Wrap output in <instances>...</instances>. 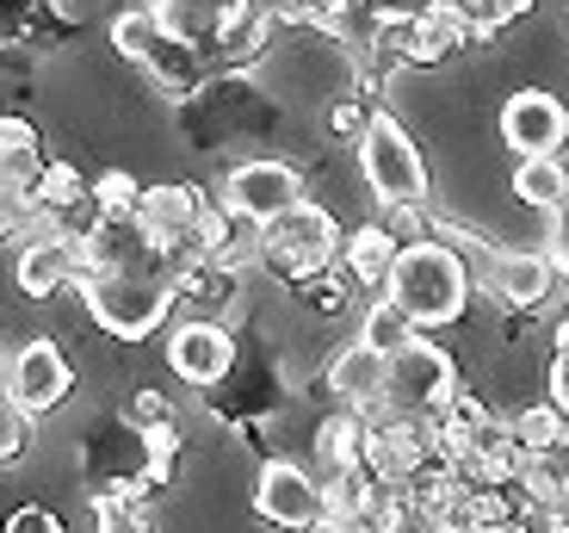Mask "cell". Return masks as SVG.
Masks as SVG:
<instances>
[{
  "label": "cell",
  "mask_w": 569,
  "mask_h": 533,
  "mask_svg": "<svg viewBox=\"0 0 569 533\" xmlns=\"http://www.w3.org/2000/svg\"><path fill=\"white\" fill-rule=\"evenodd\" d=\"M385 298L421 335L446 329V323L465 317V304H470V260L452 243H409L397 260V274H390V286H385Z\"/></svg>",
  "instance_id": "1"
},
{
  "label": "cell",
  "mask_w": 569,
  "mask_h": 533,
  "mask_svg": "<svg viewBox=\"0 0 569 533\" xmlns=\"http://www.w3.org/2000/svg\"><path fill=\"white\" fill-rule=\"evenodd\" d=\"M81 298L106 335L149 342L168 323V310L180 304V292H173V267H93L81 279Z\"/></svg>",
  "instance_id": "2"
},
{
  "label": "cell",
  "mask_w": 569,
  "mask_h": 533,
  "mask_svg": "<svg viewBox=\"0 0 569 533\" xmlns=\"http://www.w3.org/2000/svg\"><path fill=\"white\" fill-rule=\"evenodd\" d=\"M81 484L93 491V503H124L137 509L142 496L156 491V453H149V434L137 422H100V428L81 441Z\"/></svg>",
  "instance_id": "3"
},
{
  "label": "cell",
  "mask_w": 569,
  "mask_h": 533,
  "mask_svg": "<svg viewBox=\"0 0 569 533\" xmlns=\"http://www.w3.org/2000/svg\"><path fill=\"white\" fill-rule=\"evenodd\" d=\"M359 174H366L371 199L385 211H415L427 199V161L415 149V137L402 130V118L378 112L359 137Z\"/></svg>",
  "instance_id": "4"
},
{
  "label": "cell",
  "mask_w": 569,
  "mask_h": 533,
  "mask_svg": "<svg viewBox=\"0 0 569 533\" xmlns=\"http://www.w3.org/2000/svg\"><path fill=\"white\" fill-rule=\"evenodd\" d=\"M341 243H347L341 224L322 205H298L291 217L267 224V260L260 267H272L284 286H316V279H328L341 267Z\"/></svg>",
  "instance_id": "5"
},
{
  "label": "cell",
  "mask_w": 569,
  "mask_h": 533,
  "mask_svg": "<svg viewBox=\"0 0 569 533\" xmlns=\"http://www.w3.org/2000/svg\"><path fill=\"white\" fill-rule=\"evenodd\" d=\"M465 397L458 391V366L446 347H433L427 335H415L390 361V391H385V409L390 416H415V422H440L452 416V404Z\"/></svg>",
  "instance_id": "6"
},
{
  "label": "cell",
  "mask_w": 569,
  "mask_h": 533,
  "mask_svg": "<svg viewBox=\"0 0 569 533\" xmlns=\"http://www.w3.org/2000/svg\"><path fill=\"white\" fill-rule=\"evenodd\" d=\"M223 205L236 217H248V224H260V230H267V224L291 217L298 205H310V199H303V174L291 168V161L254 156V161H242V168H229Z\"/></svg>",
  "instance_id": "7"
},
{
  "label": "cell",
  "mask_w": 569,
  "mask_h": 533,
  "mask_svg": "<svg viewBox=\"0 0 569 533\" xmlns=\"http://www.w3.org/2000/svg\"><path fill=\"white\" fill-rule=\"evenodd\" d=\"M254 515L272 521V527H284V533H316L328 521L322 477L291 465V460H267L254 477Z\"/></svg>",
  "instance_id": "8"
},
{
  "label": "cell",
  "mask_w": 569,
  "mask_h": 533,
  "mask_svg": "<svg viewBox=\"0 0 569 533\" xmlns=\"http://www.w3.org/2000/svg\"><path fill=\"white\" fill-rule=\"evenodd\" d=\"M69 391H74L69 347L50 342V335L26 342L13 354V366H7V404H19L26 416H50V409H62L69 404Z\"/></svg>",
  "instance_id": "9"
},
{
  "label": "cell",
  "mask_w": 569,
  "mask_h": 533,
  "mask_svg": "<svg viewBox=\"0 0 569 533\" xmlns=\"http://www.w3.org/2000/svg\"><path fill=\"white\" fill-rule=\"evenodd\" d=\"M501 144L513 149L520 161H539V156H557L569 144V106L545 87H520L501 100Z\"/></svg>",
  "instance_id": "10"
},
{
  "label": "cell",
  "mask_w": 569,
  "mask_h": 533,
  "mask_svg": "<svg viewBox=\"0 0 569 533\" xmlns=\"http://www.w3.org/2000/svg\"><path fill=\"white\" fill-rule=\"evenodd\" d=\"M168 366L186 378L192 391H217L236 366H242V354H236V335L223 329V323H180V329L168 335Z\"/></svg>",
  "instance_id": "11"
},
{
  "label": "cell",
  "mask_w": 569,
  "mask_h": 533,
  "mask_svg": "<svg viewBox=\"0 0 569 533\" xmlns=\"http://www.w3.org/2000/svg\"><path fill=\"white\" fill-rule=\"evenodd\" d=\"M199 211H204V199L192 187H149L137 205V224L156 236L168 255H186V248H192V230H199Z\"/></svg>",
  "instance_id": "12"
},
{
  "label": "cell",
  "mask_w": 569,
  "mask_h": 533,
  "mask_svg": "<svg viewBox=\"0 0 569 533\" xmlns=\"http://www.w3.org/2000/svg\"><path fill=\"white\" fill-rule=\"evenodd\" d=\"M328 391L341 397V404H353V409H385V391H390V361L385 354H371L366 342H353V347H341L335 361H328Z\"/></svg>",
  "instance_id": "13"
},
{
  "label": "cell",
  "mask_w": 569,
  "mask_h": 533,
  "mask_svg": "<svg viewBox=\"0 0 569 533\" xmlns=\"http://www.w3.org/2000/svg\"><path fill=\"white\" fill-rule=\"evenodd\" d=\"M402 248L409 243L397 236V217H390V224H359V230L341 243V274L353 279V286H390Z\"/></svg>",
  "instance_id": "14"
},
{
  "label": "cell",
  "mask_w": 569,
  "mask_h": 533,
  "mask_svg": "<svg viewBox=\"0 0 569 533\" xmlns=\"http://www.w3.org/2000/svg\"><path fill=\"white\" fill-rule=\"evenodd\" d=\"M483 286L496 292L501 304H513V310H532V304H545V298H551L557 267H551L545 255H527V248H513V255H489Z\"/></svg>",
  "instance_id": "15"
},
{
  "label": "cell",
  "mask_w": 569,
  "mask_h": 533,
  "mask_svg": "<svg viewBox=\"0 0 569 533\" xmlns=\"http://www.w3.org/2000/svg\"><path fill=\"white\" fill-rule=\"evenodd\" d=\"M13 279L26 298H57L62 286H81V255L57 236H43V243H26L13 260Z\"/></svg>",
  "instance_id": "16"
},
{
  "label": "cell",
  "mask_w": 569,
  "mask_h": 533,
  "mask_svg": "<svg viewBox=\"0 0 569 533\" xmlns=\"http://www.w3.org/2000/svg\"><path fill=\"white\" fill-rule=\"evenodd\" d=\"M316 453H322V472H316V477L366 465V453H371V409L341 404L335 416L322 422V428H316Z\"/></svg>",
  "instance_id": "17"
},
{
  "label": "cell",
  "mask_w": 569,
  "mask_h": 533,
  "mask_svg": "<svg viewBox=\"0 0 569 533\" xmlns=\"http://www.w3.org/2000/svg\"><path fill=\"white\" fill-rule=\"evenodd\" d=\"M242 0H156L161 13V31L180 43H192V50H217V38H223L229 13H236Z\"/></svg>",
  "instance_id": "18"
},
{
  "label": "cell",
  "mask_w": 569,
  "mask_h": 533,
  "mask_svg": "<svg viewBox=\"0 0 569 533\" xmlns=\"http://www.w3.org/2000/svg\"><path fill=\"white\" fill-rule=\"evenodd\" d=\"M204 50H192V43H180V38H168V31H161V43L156 50H149V62H142V69H149V81L161 87V93H173V100H186V93H199L204 87Z\"/></svg>",
  "instance_id": "19"
},
{
  "label": "cell",
  "mask_w": 569,
  "mask_h": 533,
  "mask_svg": "<svg viewBox=\"0 0 569 533\" xmlns=\"http://www.w3.org/2000/svg\"><path fill=\"white\" fill-rule=\"evenodd\" d=\"M272 26H279V13H272L267 0H242L236 13H229V26H223V38H217V50L211 57L217 62H254L260 50H267V38H272Z\"/></svg>",
  "instance_id": "20"
},
{
  "label": "cell",
  "mask_w": 569,
  "mask_h": 533,
  "mask_svg": "<svg viewBox=\"0 0 569 533\" xmlns=\"http://www.w3.org/2000/svg\"><path fill=\"white\" fill-rule=\"evenodd\" d=\"M341 38H359L371 43L378 31H397V26H415V19L433 7V0H341Z\"/></svg>",
  "instance_id": "21"
},
{
  "label": "cell",
  "mask_w": 569,
  "mask_h": 533,
  "mask_svg": "<svg viewBox=\"0 0 569 533\" xmlns=\"http://www.w3.org/2000/svg\"><path fill=\"white\" fill-rule=\"evenodd\" d=\"M520 491H527V503H569V428L545 453H527Z\"/></svg>",
  "instance_id": "22"
},
{
  "label": "cell",
  "mask_w": 569,
  "mask_h": 533,
  "mask_svg": "<svg viewBox=\"0 0 569 533\" xmlns=\"http://www.w3.org/2000/svg\"><path fill=\"white\" fill-rule=\"evenodd\" d=\"M513 199L532 205V211H557V205L569 199V168L557 156L520 161V168H513Z\"/></svg>",
  "instance_id": "23"
},
{
  "label": "cell",
  "mask_w": 569,
  "mask_h": 533,
  "mask_svg": "<svg viewBox=\"0 0 569 533\" xmlns=\"http://www.w3.org/2000/svg\"><path fill=\"white\" fill-rule=\"evenodd\" d=\"M415 335H421V329H415V323L402 317L390 298H378V304L366 310V323H359V342H366L371 354H385V361H397V354L415 342Z\"/></svg>",
  "instance_id": "24"
},
{
  "label": "cell",
  "mask_w": 569,
  "mask_h": 533,
  "mask_svg": "<svg viewBox=\"0 0 569 533\" xmlns=\"http://www.w3.org/2000/svg\"><path fill=\"white\" fill-rule=\"evenodd\" d=\"M156 43H161V13H156V7H124V13L112 19V50H118V57H130L137 69L149 62Z\"/></svg>",
  "instance_id": "25"
},
{
  "label": "cell",
  "mask_w": 569,
  "mask_h": 533,
  "mask_svg": "<svg viewBox=\"0 0 569 533\" xmlns=\"http://www.w3.org/2000/svg\"><path fill=\"white\" fill-rule=\"evenodd\" d=\"M508 428H513V441H520V447H527V453H545V447H551V441H557V434L569 428V422L557 416L551 404H527V409H520V416L508 422Z\"/></svg>",
  "instance_id": "26"
},
{
  "label": "cell",
  "mask_w": 569,
  "mask_h": 533,
  "mask_svg": "<svg viewBox=\"0 0 569 533\" xmlns=\"http://www.w3.org/2000/svg\"><path fill=\"white\" fill-rule=\"evenodd\" d=\"M142 180H130L124 168H112V174H100V180H93V199H100V211L106 217H137V205H142Z\"/></svg>",
  "instance_id": "27"
},
{
  "label": "cell",
  "mask_w": 569,
  "mask_h": 533,
  "mask_svg": "<svg viewBox=\"0 0 569 533\" xmlns=\"http://www.w3.org/2000/svg\"><path fill=\"white\" fill-rule=\"evenodd\" d=\"M279 26H322V31H341V0H267Z\"/></svg>",
  "instance_id": "28"
},
{
  "label": "cell",
  "mask_w": 569,
  "mask_h": 533,
  "mask_svg": "<svg viewBox=\"0 0 569 533\" xmlns=\"http://www.w3.org/2000/svg\"><path fill=\"white\" fill-rule=\"evenodd\" d=\"M87 193H93V187H81V174H74L69 161H50L43 180H38V205H43V211H62V205L87 199Z\"/></svg>",
  "instance_id": "29"
},
{
  "label": "cell",
  "mask_w": 569,
  "mask_h": 533,
  "mask_svg": "<svg viewBox=\"0 0 569 533\" xmlns=\"http://www.w3.org/2000/svg\"><path fill=\"white\" fill-rule=\"evenodd\" d=\"M446 7H452V19L470 31V38H489V31L508 26V13H501L496 0H446Z\"/></svg>",
  "instance_id": "30"
},
{
  "label": "cell",
  "mask_w": 569,
  "mask_h": 533,
  "mask_svg": "<svg viewBox=\"0 0 569 533\" xmlns=\"http://www.w3.org/2000/svg\"><path fill=\"white\" fill-rule=\"evenodd\" d=\"M26 453H31V416L19 404H7V409H0V460L19 465Z\"/></svg>",
  "instance_id": "31"
},
{
  "label": "cell",
  "mask_w": 569,
  "mask_h": 533,
  "mask_svg": "<svg viewBox=\"0 0 569 533\" xmlns=\"http://www.w3.org/2000/svg\"><path fill=\"white\" fill-rule=\"evenodd\" d=\"M371 118H378V112H371V106L359 100V93H347V100H335V106H328V130H335V137H353V130L366 137V125H371Z\"/></svg>",
  "instance_id": "32"
},
{
  "label": "cell",
  "mask_w": 569,
  "mask_h": 533,
  "mask_svg": "<svg viewBox=\"0 0 569 533\" xmlns=\"http://www.w3.org/2000/svg\"><path fill=\"white\" fill-rule=\"evenodd\" d=\"M7 533H69V521L57 515V509H43V503H26L7 515Z\"/></svg>",
  "instance_id": "33"
},
{
  "label": "cell",
  "mask_w": 569,
  "mask_h": 533,
  "mask_svg": "<svg viewBox=\"0 0 569 533\" xmlns=\"http://www.w3.org/2000/svg\"><path fill=\"white\" fill-rule=\"evenodd\" d=\"M130 422H137V428H161V422H173V404L161 391H137V397H130Z\"/></svg>",
  "instance_id": "34"
},
{
  "label": "cell",
  "mask_w": 569,
  "mask_h": 533,
  "mask_svg": "<svg viewBox=\"0 0 569 533\" xmlns=\"http://www.w3.org/2000/svg\"><path fill=\"white\" fill-rule=\"evenodd\" d=\"M520 533H569V503H527Z\"/></svg>",
  "instance_id": "35"
},
{
  "label": "cell",
  "mask_w": 569,
  "mask_h": 533,
  "mask_svg": "<svg viewBox=\"0 0 569 533\" xmlns=\"http://www.w3.org/2000/svg\"><path fill=\"white\" fill-rule=\"evenodd\" d=\"M100 533H156V527L124 503H100Z\"/></svg>",
  "instance_id": "36"
},
{
  "label": "cell",
  "mask_w": 569,
  "mask_h": 533,
  "mask_svg": "<svg viewBox=\"0 0 569 533\" xmlns=\"http://www.w3.org/2000/svg\"><path fill=\"white\" fill-rule=\"evenodd\" d=\"M551 267L557 279H569V199L551 211Z\"/></svg>",
  "instance_id": "37"
},
{
  "label": "cell",
  "mask_w": 569,
  "mask_h": 533,
  "mask_svg": "<svg viewBox=\"0 0 569 533\" xmlns=\"http://www.w3.org/2000/svg\"><path fill=\"white\" fill-rule=\"evenodd\" d=\"M0 149H7V156H38V130H31L26 118H7V125H0Z\"/></svg>",
  "instance_id": "38"
},
{
  "label": "cell",
  "mask_w": 569,
  "mask_h": 533,
  "mask_svg": "<svg viewBox=\"0 0 569 533\" xmlns=\"http://www.w3.org/2000/svg\"><path fill=\"white\" fill-rule=\"evenodd\" d=\"M347 533H390V521H385V515H378V509H371V515H366V521H359V527H347Z\"/></svg>",
  "instance_id": "39"
},
{
  "label": "cell",
  "mask_w": 569,
  "mask_h": 533,
  "mask_svg": "<svg viewBox=\"0 0 569 533\" xmlns=\"http://www.w3.org/2000/svg\"><path fill=\"white\" fill-rule=\"evenodd\" d=\"M496 7H501V13H508V19H520V13H532L539 0H496Z\"/></svg>",
  "instance_id": "40"
}]
</instances>
